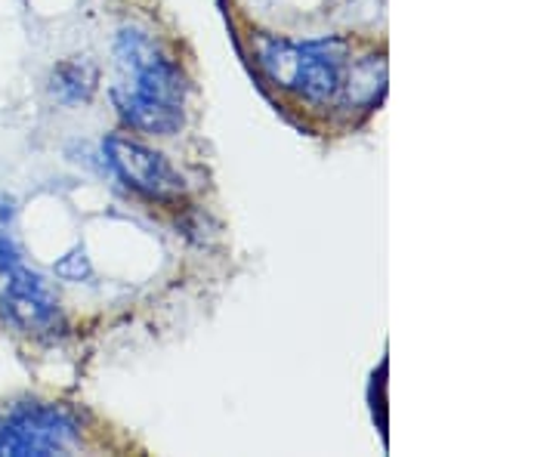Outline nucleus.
Instances as JSON below:
<instances>
[{"mask_svg": "<svg viewBox=\"0 0 556 457\" xmlns=\"http://www.w3.org/2000/svg\"><path fill=\"white\" fill-rule=\"evenodd\" d=\"M121 84L112 87V102L130 127L174 137L182 127L186 78L174 62L137 28H124L115 40Z\"/></svg>", "mask_w": 556, "mask_h": 457, "instance_id": "1", "label": "nucleus"}, {"mask_svg": "<svg viewBox=\"0 0 556 457\" xmlns=\"http://www.w3.org/2000/svg\"><path fill=\"white\" fill-rule=\"evenodd\" d=\"M78 442V420L60 405H16L0 420V457L65 455Z\"/></svg>", "mask_w": 556, "mask_h": 457, "instance_id": "2", "label": "nucleus"}, {"mask_svg": "<svg viewBox=\"0 0 556 457\" xmlns=\"http://www.w3.org/2000/svg\"><path fill=\"white\" fill-rule=\"evenodd\" d=\"M102 152H105L109 167L121 177V182L130 186L139 195H146V199L170 201L186 189L182 177L170 167V161L155 149L130 140V137H118V134L105 137Z\"/></svg>", "mask_w": 556, "mask_h": 457, "instance_id": "3", "label": "nucleus"}, {"mask_svg": "<svg viewBox=\"0 0 556 457\" xmlns=\"http://www.w3.org/2000/svg\"><path fill=\"white\" fill-rule=\"evenodd\" d=\"M0 316L28 334L47 331L60 316V300L50 281L20 263L7 272V288L0 294Z\"/></svg>", "mask_w": 556, "mask_h": 457, "instance_id": "4", "label": "nucleus"}, {"mask_svg": "<svg viewBox=\"0 0 556 457\" xmlns=\"http://www.w3.org/2000/svg\"><path fill=\"white\" fill-rule=\"evenodd\" d=\"M343 56H346V40H303L298 78L291 90L309 102H331L343 87Z\"/></svg>", "mask_w": 556, "mask_h": 457, "instance_id": "5", "label": "nucleus"}, {"mask_svg": "<svg viewBox=\"0 0 556 457\" xmlns=\"http://www.w3.org/2000/svg\"><path fill=\"white\" fill-rule=\"evenodd\" d=\"M97 65L90 60H65L50 72V97L62 105H75V102H87L97 90Z\"/></svg>", "mask_w": 556, "mask_h": 457, "instance_id": "6", "label": "nucleus"}, {"mask_svg": "<svg viewBox=\"0 0 556 457\" xmlns=\"http://www.w3.org/2000/svg\"><path fill=\"white\" fill-rule=\"evenodd\" d=\"M340 90H346V102L353 109L375 105L383 97V90H387V60L383 56H365V60H358L350 68L346 84Z\"/></svg>", "mask_w": 556, "mask_h": 457, "instance_id": "7", "label": "nucleus"}, {"mask_svg": "<svg viewBox=\"0 0 556 457\" xmlns=\"http://www.w3.org/2000/svg\"><path fill=\"white\" fill-rule=\"evenodd\" d=\"M260 65L273 84L291 90L300 68V43L285 38H263L260 40Z\"/></svg>", "mask_w": 556, "mask_h": 457, "instance_id": "8", "label": "nucleus"}, {"mask_svg": "<svg viewBox=\"0 0 556 457\" xmlns=\"http://www.w3.org/2000/svg\"><path fill=\"white\" fill-rule=\"evenodd\" d=\"M53 272H56V279L62 281H87L93 276V263L87 257V251L78 244V247H72V251L53 266Z\"/></svg>", "mask_w": 556, "mask_h": 457, "instance_id": "9", "label": "nucleus"}, {"mask_svg": "<svg viewBox=\"0 0 556 457\" xmlns=\"http://www.w3.org/2000/svg\"><path fill=\"white\" fill-rule=\"evenodd\" d=\"M13 223H16V204L10 199H0V232L13 236Z\"/></svg>", "mask_w": 556, "mask_h": 457, "instance_id": "10", "label": "nucleus"}]
</instances>
